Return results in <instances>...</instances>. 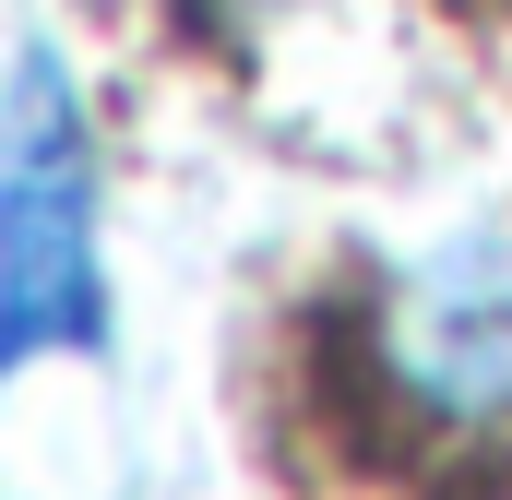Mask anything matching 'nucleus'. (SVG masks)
Segmentation results:
<instances>
[{
	"label": "nucleus",
	"instance_id": "nucleus-1",
	"mask_svg": "<svg viewBox=\"0 0 512 500\" xmlns=\"http://www.w3.org/2000/svg\"><path fill=\"white\" fill-rule=\"evenodd\" d=\"M346 358L358 417L405 465H512V215L382 274Z\"/></svg>",
	"mask_w": 512,
	"mask_h": 500
},
{
	"label": "nucleus",
	"instance_id": "nucleus-2",
	"mask_svg": "<svg viewBox=\"0 0 512 500\" xmlns=\"http://www.w3.org/2000/svg\"><path fill=\"white\" fill-rule=\"evenodd\" d=\"M0 310H12V358L96 346V322H108V298H96V155H84V108H72L48 48H24L12 131H0Z\"/></svg>",
	"mask_w": 512,
	"mask_h": 500
}]
</instances>
